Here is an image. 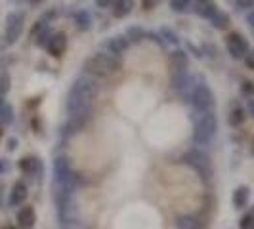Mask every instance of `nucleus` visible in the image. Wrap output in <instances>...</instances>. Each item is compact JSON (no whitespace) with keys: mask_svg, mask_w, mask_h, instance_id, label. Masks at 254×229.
I'll return each instance as SVG.
<instances>
[{"mask_svg":"<svg viewBox=\"0 0 254 229\" xmlns=\"http://www.w3.org/2000/svg\"><path fill=\"white\" fill-rule=\"evenodd\" d=\"M253 151H254V149H253Z\"/></svg>","mask_w":254,"mask_h":229,"instance_id":"nucleus-44","label":"nucleus"},{"mask_svg":"<svg viewBox=\"0 0 254 229\" xmlns=\"http://www.w3.org/2000/svg\"><path fill=\"white\" fill-rule=\"evenodd\" d=\"M180 228L182 229H203V226H199L195 218H184V220L180 222Z\"/></svg>","mask_w":254,"mask_h":229,"instance_id":"nucleus-28","label":"nucleus"},{"mask_svg":"<svg viewBox=\"0 0 254 229\" xmlns=\"http://www.w3.org/2000/svg\"><path fill=\"white\" fill-rule=\"evenodd\" d=\"M19 168H21L25 174H37L38 170L42 172V165H40V161L35 159V157H25V159H21V161H19Z\"/></svg>","mask_w":254,"mask_h":229,"instance_id":"nucleus-18","label":"nucleus"},{"mask_svg":"<svg viewBox=\"0 0 254 229\" xmlns=\"http://www.w3.org/2000/svg\"><path fill=\"white\" fill-rule=\"evenodd\" d=\"M190 82H191V78L188 75H174V78H172V84H174L176 90H186Z\"/></svg>","mask_w":254,"mask_h":229,"instance_id":"nucleus-26","label":"nucleus"},{"mask_svg":"<svg viewBox=\"0 0 254 229\" xmlns=\"http://www.w3.org/2000/svg\"><path fill=\"white\" fill-rule=\"evenodd\" d=\"M245 63H247L249 69H253L254 71V50H249V54L245 56Z\"/></svg>","mask_w":254,"mask_h":229,"instance_id":"nucleus-32","label":"nucleus"},{"mask_svg":"<svg viewBox=\"0 0 254 229\" xmlns=\"http://www.w3.org/2000/svg\"><path fill=\"white\" fill-rule=\"evenodd\" d=\"M127 37H130L132 42H140L141 38L147 37V33H145V31H141L140 27H130V29L127 31Z\"/></svg>","mask_w":254,"mask_h":229,"instance_id":"nucleus-24","label":"nucleus"},{"mask_svg":"<svg viewBox=\"0 0 254 229\" xmlns=\"http://www.w3.org/2000/svg\"><path fill=\"white\" fill-rule=\"evenodd\" d=\"M155 2H157V0H143V6H145V10H147V8H151V6H155Z\"/></svg>","mask_w":254,"mask_h":229,"instance_id":"nucleus-37","label":"nucleus"},{"mask_svg":"<svg viewBox=\"0 0 254 229\" xmlns=\"http://www.w3.org/2000/svg\"><path fill=\"white\" fill-rule=\"evenodd\" d=\"M75 21H76V27H78L80 31H88V29H90V23H92V21H90V13L84 12V10L76 13V15H75Z\"/></svg>","mask_w":254,"mask_h":229,"instance_id":"nucleus-21","label":"nucleus"},{"mask_svg":"<svg viewBox=\"0 0 254 229\" xmlns=\"http://www.w3.org/2000/svg\"><path fill=\"white\" fill-rule=\"evenodd\" d=\"M121 67L117 56H111V54H105V52H100V54H94L92 57H88L84 61V71L86 75L90 76H109L113 75L115 71Z\"/></svg>","mask_w":254,"mask_h":229,"instance_id":"nucleus-1","label":"nucleus"},{"mask_svg":"<svg viewBox=\"0 0 254 229\" xmlns=\"http://www.w3.org/2000/svg\"><path fill=\"white\" fill-rule=\"evenodd\" d=\"M2 132H4V130H2V124H0V138H2Z\"/></svg>","mask_w":254,"mask_h":229,"instance_id":"nucleus-41","label":"nucleus"},{"mask_svg":"<svg viewBox=\"0 0 254 229\" xmlns=\"http://www.w3.org/2000/svg\"><path fill=\"white\" fill-rule=\"evenodd\" d=\"M247 109H249V114H251V116H254V98H251V100H249V103H247Z\"/></svg>","mask_w":254,"mask_h":229,"instance_id":"nucleus-35","label":"nucleus"},{"mask_svg":"<svg viewBox=\"0 0 254 229\" xmlns=\"http://www.w3.org/2000/svg\"><path fill=\"white\" fill-rule=\"evenodd\" d=\"M46 29H48V23H46L44 19H38L37 23L33 25V29H31V38H33V42H35V40H37V38L46 31Z\"/></svg>","mask_w":254,"mask_h":229,"instance_id":"nucleus-23","label":"nucleus"},{"mask_svg":"<svg viewBox=\"0 0 254 229\" xmlns=\"http://www.w3.org/2000/svg\"><path fill=\"white\" fill-rule=\"evenodd\" d=\"M94 2L98 8H109V6H113L115 0H94Z\"/></svg>","mask_w":254,"mask_h":229,"instance_id":"nucleus-33","label":"nucleus"},{"mask_svg":"<svg viewBox=\"0 0 254 229\" xmlns=\"http://www.w3.org/2000/svg\"><path fill=\"white\" fill-rule=\"evenodd\" d=\"M195 12L199 13L201 17H204V19H210L218 12V8L212 0H197L195 2Z\"/></svg>","mask_w":254,"mask_h":229,"instance_id":"nucleus-15","label":"nucleus"},{"mask_svg":"<svg viewBox=\"0 0 254 229\" xmlns=\"http://www.w3.org/2000/svg\"><path fill=\"white\" fill-rule=\"evenodd\" d=\"M2 172H4V161L0 159V174H2Z\"/></svg>","mask_w":254,"mask_h":229,"instance_id":"nucleus-40","label":"nucleus"},{"mask_svg":"<svg viewBox=\"0 0 254 229\" xmlns=\"http://www.w3.org/2000/svg\"><path fill=\"white\" fill-rule=\"evenodd\" d=\"M35 224H37L35 208H33V206H23V208L17 212V226L23 229H31Z\"/></svg>","mask_w":254,"mask_h":229,"instance_id":"nucleus-12","label":"nucleus"},{"mask_svg":"<svg viewBox=\"0 0 254 229\" xmlns=\"http://www.w3.org/2000/svg\"><path fill=\"white\" fill-rule=\"evenodd\" d=\"M46 50L54 57H62L64 52L67 50V35L65 33H52L50 40L46 44Z\"/></svg>","mask_w":254,"mask_h":229,"instance_id":"nucleus-10","label":"nucleus"},{"mask_svg":"<svg viewBox=\"0 0 254 229\" xmlns=\"http://www.w3.org/2000/svg\"><path fill=\"white\" fill-rule=\"evenodd\" d=\"M6 229H15V228H6Z\"/></svg>","mask_w":254,"mask_h":229,"instance_id":"nucleus-43","label":"nucleus"},{"mask_svg":"<svg viewBox=\"0 0 254 229\" xmlns=\"http://www.w3.org/2000/svg\"><path fill=\"white\" fill-rule=\"evenodd\" d=\"M54 201L58 204V214L64 224H71L76 220V204L73 199V191L67 187H54Z\"/></svg>","mask_w":254,"mask_h":229,"instance_id":"nucleus-2","label":"nucleus"},{"mask_svg":"<svg viewBox=\"0 0 254 229\" xmlns=\"http://www.w3.org/2000/svg\"><path fill=\"white\" fill-rule=\"evenodd\" d=\"M8 90H10V75L8 73H2L0 75V96H4Z\"/></svg>","mask_w":254,"mask_h":229,"instance_id":"nucleus-29","label":"nucleus"},{"mask_svg":"<svg viewBox=\"0 0 254 229\" xmlns=\"http://www.w3.org/2000/svg\"><path fill=\"white\" fill-rule=\"evenodd\" d=\"M243 94H247V96H253V98H254V82H251V80L243 82Z\"/></svg>","mask_w":254,"mask_h":229,"instance_id":"nucleus-31","label":"nucleus"},{"mask_svg":"<svg viewBox=\"0 0 254 229\" xmlns=\"http://www.w3.org/2000/svg\"><path fill=\"white\" fill-rule=\"evenodd\" d=\"M161 37L165 38L168 44H178V42H180L178 35H176V33H174L170 27H163V29H161Z\"/></svg>","mask_w":254,"mask_h":229,"instance_id":"nucleus-25","label":"nucleus"},{"mask_svg":"<svg viewBox=\"0 0 254 229\" xmlns=\"http://www.w3.org/2000/svg\"><path fill=\"white\" fill-rule=\"evenodd\" d=\"M216 128H218V122H216V116L210 113H199L197 114V118H195V126H193V140L197 141V143H208V141L214 138V134H216Z\"/></svg>","mask_w":254,"mask_h":229,"instance_id":"nucleus-3","label":"nucleus"},{"mask_svg":"<svg viewBox=\"0 0 254 229\" xmlns=\"http://www.w3.org/2000/svg\"><path fill=\"white\" fill-rule=\"evenodd\" d=\"M243 122H245V111H243L241 107L231 109V113H229V124L233 128H237V126H241Z\"/></svg>","mask_w":254,"mask_h":229,"instance_id":"nucleus-20","label":"nucleus"},{"mask_svg":"<svg viewBox=\"0 0 254 229\" xmlns=\"http://www.w3.org/2000/svg\"><path fill=\"white\" fill-rule=\"evenodd\" d=\"M249 197H251V191L247 185H239L237 189L233 191V206L235 208H245L249 204Z\"/></svg>","mask_w":254,"mask_h":229,"instance_id":"nucleus-16","label":"nucleus"},{"mask_svg":"<svg viewBox=\"0 0 254 229\" xmlns=\"http://www.w3.org/2000/svg\"><path fill=\"white\" fill-rule=\"evenodd\" d=\"M210 23L216 27V29H228L229 27V15L226 12H220V10H218V12L210 17Z\"/></svg>","mask_w":254,"mask_h":229,"instance_id":"nucleus-19","label":"nucleus"},{"mask_svg":"<svg viewBox=\"0 0 254 229\" xmlns=\"http://www.w3.org/2000/svg\"><path fill=\"white\" fill-rule=\"evenodd\" d=\"M12 120H13V109H12V105L4 103V105L0 107V122H2V124H10Z\"/></svg>","mask_w":254,"mask_h":229,"instance_id":"nucleus-22","label":"nucleus"},{"mask_svg":"<svg viewBox=\"0 0 254 229\" xmlns=\"http://www.w3.org/2000/svg\"><path fill=\"white\" fill-rule=\"evenodd\" d=\"M191 103H193V107L199 111V113H208L212 107H214V94H212V90L208 88L206 84H197L195 90L191 92Z\"/></svg>","mask_w":254,"mask_h":229,"instance_id":"nucleus-5","label":"nucleus"},{"mask_svg":"<svg viewBox=\"0 0 254 229\" xmlns=\"http://www.w3.org/2000/svg\"><path fill=\"white\" fill-rule=\"evenodd\" d=\"M27 199V185L23 181H15L12 191H10V204L12 206H19L23 204Z\"/></svg>","mask_w":254,"mask_h":229,"instance_id":"nucleus-13","label":"nucleus"},{"mask_svg":"<svg viewBox=\"0 0 254 229\" xmlns=\"http://www.w3.org/2000/svg\"><path fill=\"white\" fill-rule=\"evenodd\" d=\"M170 69L174 75H186V69L190 65V59H188V54L182 50H176L170 54Z\"/></svg>","mask_w":254,"mask_h":229,"instance_id":"nucleus-11","label":"nucleus"},{"mask_svg":"<svg viewBox=\"0 0 254 229\" xmlns=\"http://www.w3.org/2000/svg\"><path fill=\"white\" fill-rule=\"evenodd\" d=\"M54 178L58 181V185L73 191V187H75V176L71 172V166H69L67 157H58L54 161Z\"/></svg>","mask_w":254,"mask_h":229,"instance_id":"nucleus-6","label":"nucleus"},{"mask_svg":"<svg viewBox=\"0 0 254 229\" xmlns=\"http://www.w3.org/2000/svg\"><path fill=\"white\" fill-rule=\"evenodd\" d=\"M71 90L76 92V94H80V96H84V98H88L90 102H92V100L100 94V84H98V80H96L94 76L84 75V76H78V78H76Z\"/></svg>","mask_w":254,"mask_h":229,"instance_id":"nucleus-8","label":"nucleus"},{"mask_svg":"<svg viewBox=\"0 0 254 229\" xmlns=\"http://www.w3.org/2000/svg\"><path fill=\"white\" fill-rule=\"evenodd\" d=\"M247 21H249V23H251V25L254 27V12L249 13V17H247Z\"/></svg>","mask_w":254,"mask_h":229,"instance_id":"nucleus-38","label":"nucleus"},{"mask_svg":"<svg viewBox=\"0 0 254 229\" xmlns=\"http://www.w3.org/2000/svg\"><path fill=\"white\" fill-rule=\"evenodd\" d=\"M226 46H228V52L231 57H235V59H239V57H245L247 54H249V42H247V38L239 35V33H231L226 40Z\"/></svg>","mask_w":254,"mask_h":229,"instance_id":"nucleus-9","label":"nucleus"},{"mask_svg":"<svg viewBox=\"0 0 254 229\" xmlns=\"http://www.w3.org/2000/svg\"><path fill=\"white\" fill-rule=\"evenodd\" d=\"M33 6H38V4H42V0H29Z\"/></svg>","mask_w":254,"mask_h":229,"instance_id":"nucleus-39","label":"nucleus"},{"mask_svg":"<svg viewBox=\"0 0 254 229\" xmlns=\"http://www.w3.org/2000/svg\"><path fill=\"white\" fill-rule=\"evenodd\" d=\"M134 8V0H115L113 2V15L115 17H127Z\"/></svg>","mask_w":254,"mask_h":229,"instance_id":"nucleus-17","label":"nucleus"},{"mask_svg":"<svg viewBox=\"0 0 254 229\" xmlns=\"http://www.w3.org/2000/svg\"><path fill=\"white\" fill-rule=\"evenodd\" d=\"M241 229H254V212L247 214L241 220Z\"/></svg>","mask_w":254,"mask_h":229,"instance_id":"nucleus-30","label":"nucleus"},{"mask_svg":"<svg viewBox=\"0 0 254 229\" xmlns=\"http://www.w3.org/2000/svg\"><path fill=\"white\" fill-rule=\"evenodd\" d=\"M239 8H253L254 6V0H235Z\"/></svg>","mask_w":254,"mask_h":229,"instance_id":"nucleus-34","label":"nucleus"},{"mask_svg":"<svg viewBox=\"0 0 254 229\" xmlns=\"http://www.w3.org/2000/svg\"><path fill=\"white\" fill-rule=\"evenodd\" d=\"M2 105H4V102H2V98H0V107H2Z\"/></svg>","mask_w":254,"mask_h":229,"instance_id":"nucleus-42","label":"nucleus"},{"mask_svg":"<svg viewBox=\"0 0 254 229\" xmlns=\"http://www.w3.org/2000/svg\"><path fill=\"white\" fill-rule=\"evenodd\" d=\"M15 147H17V140H15V138H10V140H8V151H13Z\"/></svg>","mask_w":254,"mask_h":229,"instance_id":"nucleus-36","label":"nucleus"},{"mask_svg":"<svg viewBox=\"0 0 254 229\" xmlns=\"http://www.w3.org/2000/svg\"><path fill=\"white\" fill-rule=\"evenodd\" d=\"M107 50H109V54L111 56H121V54H125V52L128 50V38L127 37H111L109 40H107Z\"/></svg>","mask_w":254,"mask_h":229,"instance_id":"nucleus-14","label":"nucleus"},{"mask_svg":"<svg viewBox=\"0 0 254 229\" xmlns=\"http://www.w3.org/2000/svg\"><path fill=\"white\" fill-rule=\"evenodd\" d=\"M191 2H193V0H170V8H172L174 12L182 13V12H186V10L190 8Z\"/></svg>","mask_w":254,"mask_h":229,"instance_id":"nucleus-27","label":"nucleus"},{"mask_svg":"<svg viewBox=\"0 0 254 229\" xmlns=\"http://www.w3.org/2000/svg\"><path fill=\"white\" fill-rule=\"evenodd\" d=\"M182 161L188 166H191L203 179L210 178V159H208V155L204 151H201V149H190L184 155Z\"/></svg>","mask_w":254,"mask_h":229,"instance_id":"nucleus-4","label":"nucleus"},{"mask_svg":"<svg viewBox=\"0 0 254 229\" xmlns=\"http://www.w3.org/2000/svg\"><path fill=\"white\" fill-rule=\"evenodd\" d=\"M23 23H25L23 13L12 12L6 15V42L8 44L17 42V38L21 37V33H23Z\"/></svg>","mask_w":254,"mask_h":229,"instance_id":"nucleus-7","label":"nucleus"}]
</instances>
